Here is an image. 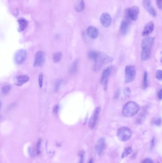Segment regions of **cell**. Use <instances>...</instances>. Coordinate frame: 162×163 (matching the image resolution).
Segmentation results:
<instances>
[{"mask_svg": "<svg viewBox=\"0 0 162 163\" xmlns=\"http://www.w3.org/2000/svg\"><path fill=\"white\" fill-rule=\"evenodd\" d=\"M139 110L138 105L134 102L131 101L124 105L122 108V114L126 117H131L136 115Z\"/></svg>", "mask_w": 162, "mask_h": 163, "instance_id": "1", "label": "cell"}, {"mask_svg": "<svg viewBox=\"0 0 162 163\" xmlns=\"http://www.w3.org/2000/svg\"><path fill=\"white\" fill-rule=\"evenodd\" d=\"M94 61L95 62V69L97 70L104 65L112 62L113 58L105 53L98 51V54Z\"/></svg>", "mask_w": 162, "mask_h": 163, "instance_id": "2", "label": "cell"}, {"mask_svg": "<svg viewBox=\"0 0 162 163\" xmlns=\"http://www.w3.org/2000/svg\"><path fill=\"white\" fill-rule=\"evenodd\" d=\"M132 135V132L129 127L126 126L120 127L117 132V136L120 141H127L130 139Z\"/></svg>", "mask_w": 162, "mask_h": 163, "instance_id": "3", "label": "cell"}, {"mask_svg": "<svg viewBox=\"0 0 162 163\" xmlns=\"http://www.w3.org/2000/svg\"><path fill=\"white\" fill-rule=\"evenodd\" d=\"M136 75V69L134 65H128L125 69V82L131 83L134 80Z\"/></svg>", "mask_w": 162, "mask_h": 163, "instance_id": "4", "label": "cell"}, {"mask_svg": "<svg viewBox=\"0 0 162 163\" xmlns=\"http://www.w3.org/2000/svg\"><path fill=\"white\" fill-rule=\"evenodd\" d=\"M27 53L24 49L18 50L14 55V61L16 64L21 65L23 64L26 60Z\"/></svg>", "mask_w": 162, "mask_h": 163, "instance_id": "5", "label": "cell"}, {"mask_svg": "<svg viewBox=\"0 0 162 163\" xmlns=\"http://www.w3.org/2000/svg\"><path fill=\"white\" fill-rule=\"evenodd\" d=\"M45 60V55L43 52L38 51L35 55L34 61L33 66L34 67H40L43 65Z\"/></svg>", "mask_w": 162, "mask_h": 163, "instance_id": "6", "label": "cell"}, {"mask_svg": "<svg viewBox=\"0 0 162 163\" xmlns=\"http://www.w3.org/2000/svg\"><path fill=\"white\" fill-rule=\"evenodd\" d=\"M140 10L137 6H134L128 9L126 13L128 18L133 21H136L138 18Z\"/></svg>", "mask_w": 162, "mask_h": 163, "instance_id": "7", "label": "cell"}, {"mask_svg": "<svg viewBox=\"0 0 162 163\" xmlns=\"http://www.w3.org/2000/svg\"><path fill=\"white\" fill-rule=\"evenodd\" d=\"M154 43V38L152 37H147L143 39L142 42V48L143 51L150 52V50Z\"/></svg>", "mask_w": 162, "mask_h": 163, "instance_id": "8", "label": "cell"}, {"mask_svg": "<svg viewBox=\"0 0 162 163\" xmlns=\"http://www.w3.org/2000/svg\"><path fill=\"white\" fill-rule=\"evenodd\" d=\"M106 147V140L104 137H101L97 140L96 143V153L99 156L102 155Z\"/></svg>", "mask_w": 162, "mask_h": 163, "instance_id": "9", "label": "cell"}, {"mask_svg": "<svg viewBox=\"0 0 162 163\" xmlns=\"http://www.w3.org/2000/svg\"><path fill=\"white\" fill-rule=\"evenodd\" d=\"M100 22L103 26L109 27L111 24L112 18L108 13H103L100 17Z\"/></svg>", "mask_w": 162, "mask_h": 163, "instance_id": "10", "label": "cell"}, {"mask_svg": "<svg viewBox=\"0 0 162 163\" xmlns=\"http://www.w3.org/2000/svg\"><path fill=\"white\" fill-rule=\"evenodd\" d=\"M142 4L145 10L152 16L155 17L157 15V12L153 7L151 0H143Z\"/></svg>", "mask_w": 162, "mask_h": 163, "instance_id": "11", "label": "cell"}, {"mask_svg": "<svg viewBox=\"0 0 162 163\" xmlns=\"http://www.w3.org/2000/svg\"><path fill=\"white\" fill-rule=\"evenodd\" d=\"M100 112V108L99 107H97L95 110L93 115L89 121V126L90 128L93 129L95 126L98 119V115H99Z\"/></svg>", "mask_w": 162, "mask_h": 163, "instance_id": "12", "label": "cell"}, {"mask_svg": "<svg viewBox=\"0 0 162 163\" xmlns=\"http://www.w3.org/2000/svg\"><path fill=\"white\" fill-rule=\"evenodd\" d=\"M30 80L29 76L27 75H19L15 76L14 78V83L16 86H21Z\"/></svg>", "mask_w": 162, "mask_h": 163, "instance_id": "13", "label": "cell"}, {"mask_svg": "<svg viewBox=\"0 0 162 163\" xmlns=\"http://www.w3.org/2000/svg\"><path fill=\"white\" fill-rule=\"evenodd\" d=\"M128 17L124 19L121 22L120 26V31L121 33L123 35H126L128 33L129 30L130 26V22Z\"/></svg>", "mask_w": 162, "mask_h": 163, "instance_id": "14", "label": "cell"}, {"mask_svg": "<svg viewBox=\"0 0 162 163\" xmlns=\"http://www.w3.org/2000/svg\"><path fill=\"white\" fill-rule=\"evenodd\" d=\"M87 33L89 37L91 39H96L98 35V29L95 27L90 26L87 28Z\"/></svg>", "mask_w": 162, "mask_h": 163, "instance_id": "15", "label": "cell"}, {"mask_svg": "<svg viewBox=\"0 0 162 163\" xmlns=\"http://www.w3.org/2000/svg\"><path fill=\"white\" fill-rule=\"evenodd\" d=\"M111 73V69L110 67H108L104 70L103 72L102 75L101 77V83L104 86H107L108 77Z\"/></svg>", "mask_w": 162, "mask_h": 163, "instance_id": "16", "label": "cell"}, {"mask_svg": "<svg viewBox=\"0 0 162 163\" xmlns=\"http://www.w3.org/2000/svg\"><path fill=\"white\" fill-rule=\"evenodd\" d=\"M154 24L153 22H150L146 24L142 32V35L143 36H147L153 32L154 30Z\"/></svg>", "mask_w": 162, "mask_h": 163, "instance_id": "17", "label": "cell"}, {"mask_svg": "<svg viewBox=\"0 0 162 163\" xmlns=\"http://www.w3.org/2000/svg\"><path fill=\"white\" fill-rule=\"evenodd\" d=\"M18 22L19 25V31L21 32L24 30L28 26V21L24 18H20L18 20Z\"/></svg>", "mask_w": 162, "mask_h": 163, "instance_id": "18", "label": "cell"}, {"mask_svg": "<svg viewBox=\"0 0 162 163\" xmlns=\"http://www.w3.org/2000/svg\"><path fill=\"white\" fill-rule=\"evenodd\" d=\"M85 8V2L84 0H78L75 5V9L78 12H81Z\"/></svg>", "mask_w": 162, "mask_h": 163, "instance_id": "19", "label": "cell"}, {"mask_svg": "<svg viewBox=\"0 0 162 163\" xmlns=\"http://www.w3.org/2000/svg\"><path fill=\"white\" fill-rule=\"evenodd\" d=\"M132 151V149L131 147H126L122 153V155H121L122 158H124L127 157L128 156H129L130 153H131Z\"/></svg>", "mask_w": 162, "mask_h": 163, "instance_id": "20", "label": "cell"}, {"mask_svg": "<svg viewBox=\"0 0 162 163\" xmlns=\"http://www.w3.org/2000/svg\"><path fill=\"white\" fill-rule=\"evenodd\" d=\"M62 58V54L61 52H57L55 54H54L53 55V61L54 62L57 63L60 61Z\"/></svg>", "mask_w": 162, "mask_h": 163, "instance_id": "21", "label": "cell"}, {"mask_svg": "<svg viewBox=\"0 0 162 163\" xmlns=\"http://www.w3.org/2000/svg\"><path fill=\"white\" fill-rule=\"evenodd\" d=\"M77 68H78V61H75L71 66L70 70H69L70 72L71 73H75L77 71Z\"/></svg>", "mask_w": 162, "mask_h": 163, "instance_id": "22", "label": "cell"}, {"mask_svg": "<svg viewBox=\"0 0 162 163\" xmlns=\"http://www.w3.org/2000/svg\"><path fill=\"white\" fill-rule=\"evenodd\" d=\"M11 86L9 85H5L3 86L1 89V92L3 94H7L9 93L11 90Z\"/></svg>", "mask_w": 162, "mask_h": 163, "instance_id": "23", "label": "cell"}, {"mask_svg": "<svg viewBox=\"0 0 162 163\" xmlns=\"http://www.w3.org/2000/svg\"><path fill=\"white\" fill-rule=\"evenodd\" d=\"M143 86L146 88L148 86V75L147 72H145L144 75V79H143Z\"/></svg>", "mask_w": 162, "mask_h": 163, "instance_id": "24", "label": "cell"}, {"mask_svg": "<svg viewBox=\"0 0 162 163\" xmlns=\"http://www.w3.org/2000/svg\"><path fill=\"white\" fill-rule=\"evenodd\" d=\"M40 146H41V140L39 139L36 145V153L39 155L40 152Z\"/></svg>", "mask_w": 162, "mask_h": 163, "instance_id": "25", "label": "cell"}, {"mask_svg": "<svg viewBox=\"0 0 162 163\" xmlns=\"http://www.w3.org/2000/svg\"><path fill=\"white\" fill-rule=\"evenodd\" d=\"M43 73H40L39 76V84L40 87L42 88L43 85Z\"/></svg>", "mask_w": 162, "mask_h": 163, "instance_id": "26", "label": "cell"}, {"mask_svg": "<svg viewBox=\"0 0 162 163\" xmlns=\"http://www.w3.org/2000/svg\"><path fill=\"white\" fill-rule=\"evenodd\" d=\"M156 78L158 80H162V72L161 70H159L157 71V73H156Z\"/></svg>", "mask_w": 162, "mask_h": 163, "instance_id": "27", "label": "cell"}, {"mask_svg": "<svg viewBox=\"0 0 162 163\" xmlns=\"http://www.w3.org/2000/svg\"><path fill=\"white\" fill-rule=\"evenodd\" d=\"M156 3L158 8L161 10L162 8V0H156Z\"/></svg>", "mask_w": 162, "mask_h": 163, "instance_id": "28", "label": "cell"}, {"mask_svg": "<svg viewBox=\"0 0 162 163\" xmlns=\"http://www.w3.org/2000/svg\"><path fill=\"white\" fill-rule=\"evenodd\" d=\"M142 163H154V162L153 161L152 159H151V158H147L145 159L144 160L142 161Z\"/></svg>", "mask_w": 162, "mask_h": 163, "instance_id": "29", "label": "cell"}, {"mask_svg": "<svg viewBox=\"0 0 162 163\" xmlns=\"http://www.w3.org/2000/svg\"><path fill=\"white\" fill-rule=\"evenodd\" d=\"M61 81L58 80L57 81L55 84V89L56 90H58L60 88V86H61Z\"/></svg>", "mask_w": 162, "mask_h": 163, "instance_id": "30", "label": "cell"}, {"mask_svg": "<svg viewBox=\"0 0 162 163\" xmlns=\"http://www.w3.org/2000/svg\"><path fill=\"white\" fill-rule=\"evenodd\" d=\"M84 152H82L80 153V161H79V163H84Z\"/></svg>", "mask_w": 162, "mask_h": 163, "instance_id": "31", "label": "cell"}, {"mask_svg": "<svg viewBox=\"0 0 162 163\" xmlns=\"http://www.w3.org/2000/svg\"><path fill=\"white\" fill-rule=\"evenodd\" d=\"M124 93H125V95H126V96H129V95L130 94V93H131V92H130V90H129V88H125L124 89Z\"/></svg>", "mask_w": 162, "mask_h": 163, "instance_id": "32", "label": "cell"}, {"mask_svg": "<svg viewBox=\"0 0 162 163\" xmlns=\"http://www.w3.org/2000/svg\"><path fill=\"white\" fill-rule=\"evenodd\" d=\"M155 124L157 126H160L161 124V118H158L157 119H156L155 121Z\"/></svg>", "mask_w": 162, "mask_h": 163, "instance_id": "33", "label": "cell"}, {"mask_svg": "<svg viewBox=\"0 0 162 163\" xmlns=\"http://www.w3.org/2000/svg\"><path fill=\"white\" fill-rule=\"evenodd\" d=\"M58 109H59V106L58 105H56L54 107V108H53V113L55 114H57L58 113Z\"/></svg>", "mask_w": 162, "mask_h": 163, "instance_id": "34", "label": "cell"}, {"mask_svg": "<svg viewBox=\"0 0 162 163\" xmlns=\"http://www.w3.org/2000/svg\"><path fill=\"white\" fill-rule=\"evenodd\" d=\"M157 96H158V98L159 99V100H161L162 98V89H160L159 91H158V93H157Z\"/></svg>", "mask_w": 162, "mask_h": 163, "instance_id": "35", "label": "cell"}, {"mask_svg": "<svg viewBox=\"0 0 162 163\" xmlns=\"http://www.w3.org/2000/svg\"><path fill=\"white\" fill-rule=\"evenodd\" d=\"M89 163H93V159H90V160H89Z\"/></svg>", "mask_w": 162, "mask_h": 163, "instance_id": "36", "label": "cell"}, {"mask_svg": "<svg viewBox=\"0 0 162 163\" xmlns=\"http://www.w3.org/2000/svg\"><path fill=\"white\" fill-rule=\"evenodd\" d=\"M1 101L0 100V108H1Z\"/></svg>", "mask_w": 162, "mask_h": 163, "instance_id": "37", "label": "cell"}]
</instances>
